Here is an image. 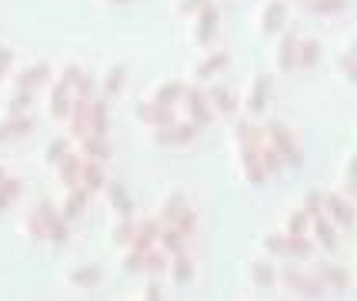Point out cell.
I'll return each mask as SVG.
<instances>
[{
  "instance_id": "57",
  "label": "cell",
  "mask_w": 357,
  "mask_h": 301,
  "mask_svg": "<svg viewBox=\"0 0 357 301\" xmlns=\"http://www.w3.org/2000/svg\"><path fill=\"white\" fill-rule=\"evenodd\" d=\"M3 74H7V71H3V67H0V80H3Z\"/></svg>"
},
{
  "instance_id": "55",
  "label": "cell",
  "mask_w": 357,
  "mask_h": 301,
  "mask_svg": "<svg viewBox=\"0 0 357 301\" xmlns=\"http://www.w3.org/2000/svg\"><path fill=\"white\" fill-rule=\"evenodd\" d=\"M3 177H7V168H3V164H0V181H3Z\"/></svg>"
},
{
  "instance_id": "34",
  "label": "cell",
  "mask_w": 357,
  "mask_h": 301,
  "mask_svg": "<svg viewBox=\"0 0 357 301\" xmlns=\"http://www.w3.org/2000/svg\"><path fill=\"white\" fill-rule=\"evenodd\" d=\"M250 281H254V285H261V288H271L274 281H278V268H274L267 258H261V261H254V265H250Z\"/></svg>"
},
{
  "instance_id": "20",
  "label": "cell",
  "mask_w": 357,
  "mask_h": 301,
  "mask_svg": "<svg viewBox=\"0 0 357 301\" xmlns=\"http://www.w3.org/2000/svg\"><path fill=\"white\" fill-rule=\"evenodd\" d=\"M47 108H50V117L63 121L70 114V87L61 84V80H54L50 84V97H47Z\"/></svg>"
},
{
  "instance_id": "35",
  "label": "cell",
  "mask_w": 357,
  "mask_h": 301,
  "mask_svg": "<svg viewBox=\"0 0 357 301\" xmlns=\"http://www.w3.org/2000/svg\"><path fill=\"white\" fill-rule=\"evenodd\" d=\"M20 194H24V181H20V177H10V175H7L3 181H0V211H7V207L14 205Z\"/></svg>"
},
{
  "instance_id": "21",
  "label": "cell",
  "mask_w": 357,
  "mask_h": 301,
  "mask_svg": "<svg viewBox=\"0 0 357 301\" xmlns=\"http://www.w3.org/2000/svg\"><path fill=\"white\" fill-rule=\"evenodd\" d=\"M104 164L100 161H80V177H77V184L84 191H91V194H97V191L104 188Z\"/></svg>"
},
{
  "instance_id": "50",
  "label": "cell",
  "mask_w": 357,
  "mask_h": 301,
  "mask_svg": "<svg viewBox=\"0 0 357 301\" xmlns=\"http://www.w3.org/2000/svg\"><path fill=\"white\" fill-rule=\"evenodd\" d=\"M354 57H357V50H354V44H351V47L341 54V71H344V74H347L351 80L357 78V61H354Z\"/></svg>"
},
{
  "instance_id": "2",
  "label": "cell",
  "mask_w": 357,
  "mask_h": 301,
  "mask_svg": "<svg viewBox=\"0 0 357 301\" xmlns=\"http://www.w3.org/2000/svg\"><path fill=\"white\" fill-rule=\"evenodd\" d=\"M278 281L287 291H294V295H301V298H321L324 295V285L314 278L311 271H301L297 265H287V268L278 271Z\"/></svg>"
},
{
  "instance_id": "43",
  "label": "cell",
  "mask_w": 357,
  "mask_h": 301,
  "mask_svg": "<svg viewBox=\"0 0 357 301\" xmlns=\"http://www.w3.org/2000/svg\"><path fill=\"white\" fill-rule=\"evenodd\" d=\"M257 161H261V168H264V175H278L280 168H284V161H280V154L271 147V144H261L257 147Z\"/></svg>"
},
{
  "instance_id": "6",
  "label": "cell",
  "mask_w": 357,
  "mask_h": 301,
  "mask_svg": "<svg viewBox=\"0 0 357 301\" xmlns=\"http://www.w3.org/2000/svg\"><path fill=\"white\" fill-rule=\"evenodd\" d=\"M271 91H274V74H271V71H261L257 78L250 80L248 97H244L248 111H250V114H261V111H264L267 101H271Z\"/></svg>"
},
{
  "instance_id": "44",
  "label": "cell",
  "mask_w": 357,
  "mask_h": 301,
  "mask_svg": "<svg viewBox=\"0 0 357 301\" xmlns=\"http://www.w3.org/2000/svg\"><path fill=\"white\" fill-rule=\"evenodd\" d=\"M67 238H70V224L63 221V214L50 218V221H47V241H50V244H63Z\"/></svg>"
},
{
  "instance_id": "24",
  "label": "cell",
  "mask_w": 357,
  "mask_h": 301,
  "mask_svg": "<svg viewBox=\"0 0 357 301\" xmlns=\"http://www.w3.org/2000/svg\"><path fill=\"white\" fill-rule=\"evenodd\" d=\"M184 207H190V201H187L184 191H174L171 198H164V205H160V214H157L160 228H171V224L181 218V211H184Z\"/></svg>"
},
{
  "instance_id": "23",
  "label": "cell",
  "mask_w": 357,
  "mask_h": 301,
  "mask_svg": "<svg viewBox=\"0 0 357 301\" xmlns=\"http://www.w3.org/2000/svg\"><path fill=\"white\" fill-rule=\"evenodd\" d=\"M104 191H107V205L114 207L121 218L134 214V201H130V194H127V188L121 181H104Z\"/></svg>"
},
{
  "instance_id": "52",
  "label": "cell",
  "mask_w": 357,
  "mask_h": 301,
  "mask_svg": "<svg viewBox=\"0 0 357 301\" xmlns=\"http://www.w3.org/2000/svg\"><path fill=\"white\" fill-rule=\"evenodd\" d=\"M77 78H80V67H77V64H67V67H63V71H61V78H57V80L70 87V84H74V80H77Z\"/></svg>"
},
{
  "instance_id": "58",
  "label": "cell",
  "mask_w": 357,
  "mask_h": 301,
  "mask_svg": "<svg viewBox=\"0 0 357 301\" xmlns=\"http://www.w3.org/2000/svg\"><path fill=\"white\" fill-rule=\"evenodd\" d=\"M284 301H294V298H284Z\"/></svg>"
},
{
  "instance_id": "46",
  "label": "cell",
  "mask_w": 357,
  "mask_h": 301,
  "mask_svg": "<svg viewBox=\"0 0 357 301\" xmlns=\"http://www.w3.org/2000/svg\"><path fill=\"white\" fill-rule=\"evenodd\" d=\"M134 214H127V218H121V221L114 224V231H110V238L117 241V244H127L130 241V235H134Z\"/></svg>"
},
{
  "instance_id": "28",
  "label": "cell",
  "mask_w": 357,
  "mask_h": 301,
  "mask_svg": "<svg viewBox=\"0 0 357 301\" xmlns=\"http://www.w3.org/2000/svg\"><path fill=\"white\" fill-rule=\"evenodd\" d=\"M234 138H237V147H254V151H257V147L264 144V131L244 117V121L234 124Z\"/></svg>"
},
{
  "instance_id": "13",
  "label": "cell",
  "mask_w": 357,
  "mask_h": 301,
  "mask_svg": "<svg viewBox=\"0 0 357 301\" xmlns=\"http://www.w3.org/2000/svg\"><path fill=\"white\" fill-rule=\"evenodd\" d=\"M107 131H110L107 101H104V97H93V101H87V134L107 138Z\"/></svg>"
},
{
  "instance_id": "30",
  "label": "cell",
  "mask_w": 357,
  "mask_h": 301,
  "mask_svg": "<svg viewBox=\"0 0 357 301\" xmlns=\"http://www.w3.org/2000/svg\"><path fill=\"white\" fill-rule=\"evenodd\" d=\"M181 94H184V80H160L154 87V104H160V108H174L177 101H181Z\"/></svg>"
},
{
  "instance_id": "38",
  "label": "cell",
  "mask_w": 357,
  "mask_h": 301,
  "mask_svg": "<svg viewBox=\"0 0 357 301\" xmlns=\"http://www.w3.org/2000/svg\"><path fill=\"white\" fill-rule=\"evenodd\" d=\"M93 91H97V80H93L87 71H80V78L70 84V97H74V101H93V97H97Z\"/></svg>"
},
{
  "instance_id": "27",
  "label": "cell",
  "mask_w": 357,
  "mask_h": 301,
  "mask_svg": "<svg viewBox=\"0 0 357 301\" xmlns=\"http://www.w3.org/2000/svg\"><path fill=\"white\" fill-rule=\"evenodd\" d=\"M321 41L317 37H307V41H297V54H294V67H301V71H307V67H314V64L321 61Z\"/></svg>"
},
{
  "instance_id": "19",
  "label": "cell",
  "mask_w": 357,
  "mask_h": 301,
  "mask_svg": "<svg viewBox=\"0 0 357 301\" xmlns=\"http://www.w3.org/2000/svg\"><path fill=\"white\" fill-rule=\"evenodd\" d=\"M227 64H231V54H227V50H211V54L194 67V80H211L214 74H220Z\"/></svg>"
},
{
  "instance_id": "45",
  "label": "cell",
  "mask_w": 357,
  "mask_h": 301,
  "mask_svg": "<svg viewBox=\"0 0 357 301\" xmlns=\"http://www.w3.org/2000/svg\"><path fill=\"white\" fill-rule=\"evenodd\" d=\"M24 231H27V238L33 241H47V221L40 218V214H27V224H24Z\"/></svg>"
},
{
  "instance_id": "10",
  "label": "cell",
  "mask_w": 357,
  "mask_h": 301,
  "mask_svg": "<svg viewBox=\"0 0 357 301\" xmlns=\"http://www.w3.org/2000/svg\"><path fill=\"white\" fill-rule=\"evenodd\" d=\"M311 241L317 244V248H324V251H337L341 248V235H337V228L327 221V214H317V218H311Z\"/></svg>"
},
{
  "instance_id": "54",
  "label": "cell",
  "mask_w": 357,
  "mask_h": 301,
  "mask_svg": "<svg viewBox=\"0 0 357 301\" xmlns=\"http://www.w3.org/2000/svg\"><path fill=\"white\" fill-rule=\"evenodd\" d=\"M124 271H130V274H137V271H140V254L137 251H127L124 254Z\"/></svg>"
},
{
  "instance_id": "9",
  "label": "cell",
  "mask_w": 357,
  "mask_h": 301,
  "mask_svg": "<svg viewBox=\"0 0 357 301\" xmlns=\"http://www.w3.org/2000/svg\"><path fill=\"white\" fill-rule=\"evenodd\" d=\"M314 278L327 288H334V291H344V288H351V271L344 268V265H331V261H317L311 271Z\"/></svg>"
},
{
  "instance_id": "8",
  "label": "cell",
  "mask_w": 357,
  "mask_h": 301,
  "mask_svg": "<svg viewBox=\"0 0 357 301\" xmlns=\"http://www.w3.org/2000/svg\"><path fill=\"white\" fill-rule=\"evenodd\" d=\"M157 231H160V221L157 218H144V221L134 224V235H130V241H127V251H151V248H157Z\"/></svg>"
},
{
  "instance_id": "7",
  "label": "cell",
  "mask_w": 357,
  "mask_h": 301,
  "mask_svg": "<svg viewBox=\"0 0 357 301\" xmlns=\"http://www.w3.org/2000/svg\"><path fill=\"white\" fill-rule=\"evenodd\" d=\"M218 24H220V7L211 0V3H204L201 10H197V20H194V41H197V44H211L214 34H218Z\"/></svg>"
},
{
  "instance_id": "56",
  "label": "cell",
  "mask_w": 357,
  "mask_h": 301,
  "mask_svg": "<svg viewBox=\"0 0 357 301\" xmlns=\"http://www.w3.org/2000/svg\"><path fill=\"white\" fill-rule=\"evenodd\" d=\"M110 3H130V0H110Z\"/></svg>"
},
{
  "instance_id": "41",
  "label": "cell",
  "mask_w": 357,
  "mask_h": 301,
  "mask_svg": "<svg viewBox=\"0 0 357 301\" xmlns=\"http://www.w3.org/2000/svg\"><path fill=\"white\" fill-rule=\"evenodd\" d=\"M284 221H287V224H284V235H291V238H294V235H307V231H311V218H307L301 207H294Z\"/></svg>"
},
{
  "instance_id": "3",
  "label": "cell",
  "mask_w": 357,
  "mask_h": 301,
  "mask_svg": "<svg viewBox=\"0 0 357 301\" xmlns=\"http://www.w3.org/2000/svg\"><path fill=\"white\" fill-rule=\"evenodd\" d=\"M181 101H184V111H187V121L197 127H207L211 121H214V111L207 108V94H204L201 87H187L184 84V94H181Z\"/></svg>"
},
{
  "instance_id": "15",
  "label": "cell",
  "mask_w": 357,
  "mask_h": 301,
  "mask_svg": "<svg viewBox=\"0 0 357 301\" xmlns=\"http://www.w3.org/2000/svg\"><path fill=\"white\" fill-rule=\"evenodd\" d=\"M137 117L144 121V124H151L154 131H157V127H167L171 121H177L174 108H160V104H154V101H140V104H137Z\"/></svg>"
},
{
  "instance_id": "22",
  "label": "cell",
  "mask_w": 357,
  "mask_h": 301,
  "mask_svg": "<svg viewBox=\"0 0 357 301\" xmlns=\"http://www.w3.org/2000/svg\"><path fill=\"white\" fill-rule=\"evenodd\" d=\"M87 201H91V191H84L80 184H74V188H67V194H63V205H61L63 221H70V218H77V214H84V207H87Z\"/></svg>"
},
{
  "instance_id": "12",
  "label": "cell",
  "mask_w": 357,
  "mask_h": 301,
  "mask_svg": "<svg viewBox=\"0 0 357 301\" xmlns=\"http://www.w3.org/2000/svg\"><path fill=\"white\" fill-rule=\"evenodd\" d=\"M50 78H54V71H50V64H47V61L27 64L24 71H17L14 87H27V91H33V87H44V84H50Z\"/></svg>"
},
{
  "instance_id": "17",
  "label": "cell",
  "mask_w": 357,
  "mask_h": 301,
  "mask_svg": "<svg viewBox=\"0 0 357 301\" xmlns=\"http://www.w3.org/2000/svg\"><path fill=\"white\" fill-rule=\"evenodd\" d=\"M204 94H207V108H211L214 114H234L237 111V94H234L231 87L214 84V87H207Z\"/></svg>"
},
{
  "instance_id": "31",
  "label": "cell",
  "mask_w": 357,
  "mask_h": 301,
  "mask_svg": "<svg viewBox=\"0 0 357 301\" xmlns=\"http://www.w3.org/2000/svg\"><path fill=\"white\" fill-rule=\"evenodd\" d=\"M297 37L294 31H287V34H280V41H278V67L280 71H294V54H297Z\"/></svg>"
},
{
  "instance_id": "25",
  "label": "cell",
  "mask_w": 357,
  "mask_h": 301,
  "mask_svg": "<svg viewBox=\"0 0 357 301\" xmlns=\"http://www.w3.org/2000/svg\"><path fill=\"white\" fill-rule=\"evenodd\" d=\"M80 161H84L80 154L67 151V154H63V158L54 164V168H57V181H61L63 188H74V184H77V177H80Z\"/></svg>"
},
{
  "instance_id": "29",
  "label": "cell",
  "mask_w": 357,
  "mask_h": 301,
  "mask_svg": "<svg viewBox=\"0 0 357 301\" xmlns=\"http://www.w3.org/2000/svg\"><path fill=\"white\" fill-rule=\"evenodd\" d=\"M237 151H241L244 181H250V184H264L267 175H264V168H261V161H257V151H254V147H237Z\"/></svg>"
},
{
  "instance_id": "4",
  "label": "cell",
  "mask_w": 357,
  "mask_h": 301,
  "mask_svg": "<svg viewBox=\"0 0 357 301\" xmlns=\"http://www.w3.org/2000/svg\"><path fill=\"white\" fill-rule=\"evenodd\" d=\"M157 144H164V147H187L190 141H197V127L190 124L187 117H177V121H171L167 127H157L154 131Z\"/></svg>"
},
{
  "instance_id": "26",
  "label": "cell",
  "mask_w": 357,
  "mask_h": 301,
  "mask_svg": "<svg viewBox=\"0 0 357 301\" xmlns=\"http://www.w3.org/2000/svg\"><path fill=\"white\" fill-rule=\"evenodd\" d=\"M167 271H171V278L177 285H187L190 278H194V258L190 251H177L167 258Z\"/></svg>"
},
{
  "instance_id": "16",
  "label": "cell",
  "mask_w": 357,
  "mask_h": 301,
  "mask_svg": "<svg viewBox=\"0 0 357 301\" xmlns=\"http://www.w3.org/2000/svg\"><path fill=\"white\" fill-rule=\"evenodd\" d=\"M124 80H127V64L124 61H117V64H110L107 71H104V78H100V97L107 101V97H117L121 91H124Z\"/></svg>"
},
{
  "instance_id": "53",
  "label": "cell",
  "mask_w": 357,
  "mask_h": 301,
  "mask_svg": "<svg viewBox=\"0 0 357 301\" xmlns=\"http://www.w3.org/2000/svg\"><path fill=\"white\" fill-rule=\"evenodd\" d=\"M144 301H164L160 298V285H157V278L147 281V288H144Z\"/></svg>"
},
{
  "instance_id": "39",
  "label": "cell",
  "mask_w": 357,
  "mask_h": 301,
  "mask_svg": "<svg viewBox=\"0 0 357 301\" xmlns=\"http://www.w3.org/2000/svg\"><path fill=\"white\" fill-rule=\"evenodd\" d=\"M100 281V268L97 265H77V268L70 271V285L77 288H93Z\"/></svg>"
},
{
  "instance_id": "36",
  "label": "cell",
  "mask_w": 357,
  "mask_h": 301,
  "mask_svg": "<svg viewBox=\"0 0 357 301\" xmlns=\"http://www.w3.org/2000/svg\"><path fill=\"white\" fill-rule=\"evenodd\" d=\"M31 101H33V91H27V87H14V91H10V97L3 101V111H7V114H27Z\"/></svg>"
},
{
  "instance_id": "47",
  "label": "cell",
  "mask_w": 357,
  "mask_h": 301,
  "mask_svg": "<svg viewBox=\"0 0 357 301\" xmlns=\"http://www.w3.org/2000/svg\"><path fill=\"white\" fill-rule=\"evenodd\" d=\"M67 151H70V141H67V138H54V141L47 144L44 161H47V164H57V161H61Z\"/></svg>"
},
{
  "instance_id": "5",
  "label": "cell",
  "mask_w": 357,
  "mask_h": 301,
  "mask_svg": "<svg viewBox=\"0 0 357 301\" xmlns=\"http://www.w3.org/2000/svg\"><path fill=\"white\" fill-rule=\"evenodd\" d=\"M324 201V214L334 228H351L354 224V205L347 194H321Z\"/></svg>"
},
{
  "instance_id": "59",
  "label": "cell",
  "mask_w": 357,
  "mask_h": 301,
  "mask_svg": "<svg viewBox=\"0 0 357 301\" xmlns=\"http://www.w3.org/2000/svg\"><path fill=\"white\" fill-rule=\"evenodd\" d=\"M301 3H304V0H301Z\"/></svg>"
},
{
  "instance_id": "49",
  "label": "cell",
  "mask_w": 357,
  "mask_h": 301,
  "mask_svg": "<svg viewBox=\"0 0 357 301\" xmlns=\"http://www.w3.org/2000/svg\"><path fill=\"white\" fill-rule=\"evenodd\" d=\"M261 244H264V251L267 254H284V244H287V235H284V231H271V235H264V241H261Z\"/></svg>"
},
{
  "instance_id": "42",
  "label": "cell",
  "mask_w": 357,
  "mask_h": 301,
  "mask_svg": "<svg viewBox=\"0 0 357 301\" xmlns=\"http://www.w3.org/2000/svg\"><path fill=\"white\" fill-rule=\"evenodd\" d=\"M171 228L181 235V238H194V235H197V211H194V207H184L181 218H177Z\"/></svg>"
},
{
  "instance_id": "40",
  "label": "cell",
  "mask_w": 357,
  "mask_h": 301,
  "mask_svg": "<svg viewBox=\"0 0 357 301\" xmlns=\"http://www.w3.org/2000/svg\"><path fill=\"white\" fill-rule=\"evenodd\" d=\"M314 251V241L311 235H287V244H284V254H291V258H311Z\"/></svg>"
},
{
  "instance_id": "51",
  "label": "cell",
  "mask_w": 357,
  "mask_h": 301,
  "mask_svg": "<svg viewBox=\"0 0 357 301\" xmlns=\"http://www.w3.org/2000/svg\"><path fill=\"white\" fill-rule=\"evenodd\" d=\"M204 3H211V0H177V10L181 14H197Z\"/></svg>"
},
{
  "instance_id": "37",
  "label": "cell",
  "mask_w": 357,
  "mask_h": 301,
  "mask_svg": "<svg viewBox=\"0 0 357 301\" xmlns=\"http://www.w3.org/2000/svg\"><path fill=\"white\" fill-rule=\"evenodd\" d=\"M304 10L307 14H321V17L344 14L347 10V0H304Z\"/></svg>"
},
{
  "instance_id": "32",
  "label": "cell",
  "mask_w": 357,
  "mask_h": 301,
  "mask_svg": "<svg viewBox=\"0 0 357 301\" xmlns=\"http://www.w3.org/2000/svg\"><path fill=\"white\" fill-rule=\"evenodd\" d=\"M140 271H144V274H151V278L164 274V271H167V254L160 251V248L144 251V254H140Z\"/></svg>"
},
{
  "instance_id": "11",
  "label": "cell",
  "mask_w": 357,
  "mask_h": 301,
  "mask_svg": "<svg viewBox=\"0 0 357 301\" xmlns=\"http://www.w3.org/2000/svg\"><path fill=\"white\" fill-rule=\"evenodd\" d=\"M31 131H33L31 114H3V117H0V144L17 141V138H27Z\"/></svg>"
},
{
  "instance_id": "1",
  "label": "cell",
  "mask_w": 357,
  "mask_h": 301,
  "mask_svg": "<svg viewBox=\"0 0 357 301\" xmlns=\"http://www.w3.org/2000/svg\"><path fill=\"white\" fill-rule=\"evenodd\" d=\"M261 131H264V141L278 151L284 164H291V168H301V164H304V151H301V144H297L294 131L284 124V121H267Z\"/></svg>"
},
{
  "instance_id": "33",
  "label": "cell",
  "mask_w": 357,
  "mask_h": 301,
  "mask_svg": "<svg viewBox=\"0 0 357 301\" xmlns=\"http://www.w3.org/2000/svg\"><path fill=\"white\" fill-rule=\"evenodd\" d=\"M157 248L171 258V254H177V251H187V238H181L174 228H160V231H157Z\"/></svg>"
},
{
  "instance_id": "14",
  "label": "cell",
  "mask_w": 357,
  "mask_h": 301,
  "mask_svg": "<svg viewBox=\"0 0 357 301\" xmlns=\"http://www.w3.org/2000/svg\"><path fill=\"white\" fill-rule=\"evenodd\" d=\"M77 154L84 161H110V154H114V147H110L107 138H97V134H84V138H77Z\"/></svg>"
},
{
  "instance_id": "48",
  "label": "cell",
  "mask_w": 357,
  "mask_h": 301,
  "mask_svg": "<svg viewBox=\"0 0 357 301\" xmlns=\"http://www.w3.org/2000/svg\"><path fill=\"white\" fill-rule=\"evenodd\" d=\"M321 194H324V191H307V198H304V205H301V211H304L307 218L324 214V201H321Z\"/></svg>"
},
{
  "instance_id": "18",
  "label": "cell",
  "mask_w": 357,
  "mask_h": 301,
  "mask_svg": "<svg viewBox=\"0 0 357 301\" xmlns=\"http://www.w3.org/2000/svg\"><path fill=\"white\" fill-rule=\"evenodd\" d=\"M287 20V0H267L261 10V34H278Z\"/></svg>"
}]
</instances>
